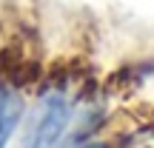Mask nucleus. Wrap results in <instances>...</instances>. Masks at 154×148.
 <instances>
[{
  "label": "nucleus",
  "instance_id": "obj_2",
  "mask_svg": "<svg viewBox=\"0 0 154 148\" xmlns=\"http://www.w3.org/2000/svg\"><path fill=\"white\" fill-rule=\"evenodd\" d=\"M20 117H23V97L14 88H0V148L9 143Z\"/></svg>",
  "mask_w": 154,
  "mask_h": 148
},
{
  "label": "nucleus",
  "instance_id": "obj_1",
  "mask_svg": "<svg viewBox=\"0 0 154 148\" xmlns=\"http://www.w3.org/2000/svg\"><path fill=\"white\" fill-rule=\"evenodd\" d=\"M69 125V103L63 94H49L37 103V108L29 114L23 125V137L17 148H51L63 137Z\"/></svg>",
  "mask_w": 154,
  "mask_h": 148
},
{
  "label": "nucleus",
  "instance_id": "obj_3",
  "mask_svg": "<svg viewBox=\"0 0 154 148\" xmlns=\"http://www.w3.org/2000/svg\"><path fill=\"white\" fill-rule=\"evenodd\" d=\"M83 148H106V145H100V143H91V145H83Z\"/></svg>",
  "mask_w": 154,
  "mask_h": 148
}]
</instances>
